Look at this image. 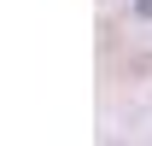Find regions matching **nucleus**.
I'll use <instances>...</instances> for the list:
<instances>
[{"label":"nucleus","instance_id":"1","mask_svg":"<svg viewBox=\"0 0 152 146\" xmlns=\"http://www.w3.org/2000/svg\"><path fill=\"white\" fill-rule=\"evenodd\" d=\"M134 6H140V12H146V18H152V0H134Z\"/></svg>","mask_w":152,"mask_h":146}]
</instances>
